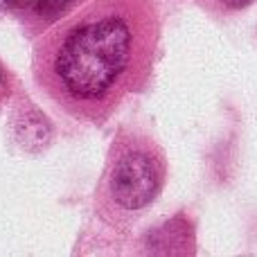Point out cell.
Masks as SVG:
<instances>
[{
	"label": "cell",
	"mask_w": 257,
	"mask_h": 257,
	"mask_svg": "<svg viewBox=\"0 0 257 257\" xmlns=\"http://www.w3.org/2000/svg\"><path fill=\"white\" fill-rule=\"evenodd\" d=\"M81 0H30L25 12H32L34 18L43 23H57L66 18Z\"/></svg>",
	"instance_id": "cell-4"
},
{
	"label": "cell",
	"mask_w": 257,
	"mask_h": 257,
	"mask_svg": "<svg viewBox=\"0 0 257 257\" xmlns=\"http://www.w3.org/2000/svg\"><path fill=\"white\" fill-rule=\"evenodd\" d=\"M136 59V25L115 3L95 0L43 41L36 75L68 113L97 120L115 102Z\"/></svg>",
	"instance_id": "cell-1"
},
{
	"label": "cell",
	"mask_w": 257,
	"mask_h": 257,
	"mask_svg": "<svg viewBox=\"0 0 257 257\" xmlns=\"http://www.w3.org/2000/svg\"><path fill=\"white\" fill-rule=\"evenodd\" d=\"M9 90H12V81H9V75H7V70H5V66L0 63V104L7 99Z\"/></svg>",
	"instance_id": "cell-5"
},
{
	"label": "cell",
	"mask_w": 257,
	"mask_h": 257,
	"mask_svg": "<svg viewBox=\"0 0 257 257\" xmlns=\"http://www.w3.org/2000/svg\"><path fill=\"white\" fill-rule=\"evenodd\" d=\"M219 3H223L226 7H235V9H241V7H248L253 0H219Z\"/></svg>",
	"instance_id": "cell-6"
},
{
	"label": "cell",
	"mask_w": 257,
	"mask_h": 257,
	"mask_svg": "<svg viewBox=\"0 0 257 257\" xmlns=\"http://www.w3.org/2000/svg\"><path fill=\"white\" fill-rule=\"evenodd\" d=\"M16 138L25 149L39 151L50 142L52 131H50V124L45 122V117L41 115V113L27 111L25 115H21L16 122Z\"/></svg>",
	"instance_id": "cell-3"
},
{
	"label": "cell",
	"mask_w": 257,
	"mask_h": 257,
	"mask_svg": "<svg viewBox=\"0 0 257 257\" xmlns=\"http://www.w3.org/2000/svg\"><path fill=\"white\" fill-rule=\"evenodd\" d=\"M160 190V167L147 151L128 149L117 156L108 176V192L122 210H142Z\"/></svg>",
	"instance_id": "cell-2"
}]
</instances>
